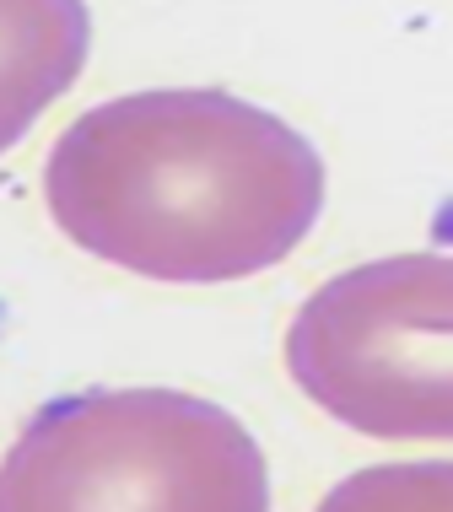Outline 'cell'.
<instances>
[{"instance_id":"cell-3","label":"cell","mask_w":453,"mask_h":512,"mask_svg":"<svg viewBox=\"0 0 453 512\" xmlns=\"http://www.w3.org/2000/svg\"><path fill=\"white\" fill-rule=\"evenodd\" d=\"M286 372L362 437L453 442V254L329 275L286 329Z\"/></svg>"},{"instance_id":"cell-2","label":"cell","mask_w":453,"mask_h":512,"mask_svg":"<svg viewBox=\"0 0 453 512\" xmlns=\"http://www.w3.org/2000/svg\"><path fill=\"white\" fill-rule=\"evenodd\" d=\"M0 507L49 512H265L270 464L232 410L173 389H92L27 415Z\"/></svg>"},{"instance_id":"cell-4","label":"cell","mask_w":453,"mask_h":512,"mask_svg":"<svg viewBox=\"0 0 453 512\" xmlns=\"http://www.w3.org/2000/svg\"><path fill=\"white\" fill-rule=\"evenodd\" d=\"M340 507H453V464H383L362 469L324 496V512Z\"/></svg>"},{"instance_id":"cell-1","label":"cell","mask_w":453,"mask_h":512,"mask_svg":"<svg viewBox=\"0 0 453 512\" xmlns=\"http://www.w3.org/2000/svg\"><path fill=\"white\" fill-rule=\"evenodd\" d=\"M54 227L146 281L222 286L276 270L324 211V157L302 130L216 87L98 103L44 162Z\"/></svg>"}]
</instances>
